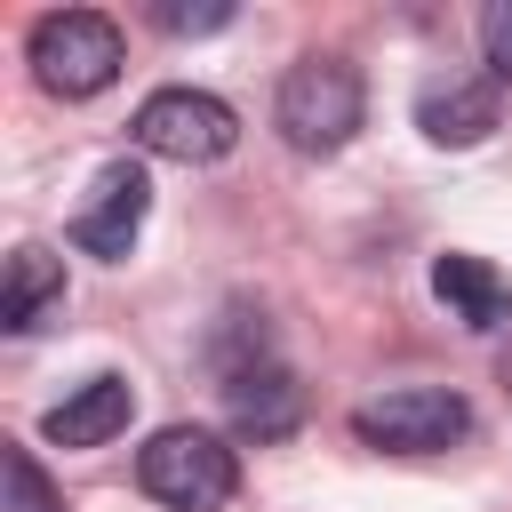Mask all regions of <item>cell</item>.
Wrapping results in <instances>:
<instances>
[{"label": "cell", "mask_w": 512, "mask_h": 512, "mask_svg": "<svg viewBox=\"0 0 512 512\" xmlns=\"http://www.w3.org/2000/svg\"><path fill=\"white\" fill-rule=\"evenodd\" d=\"M360 112H368V88H360V72H352L344 56H304V64H288V80H280V96H272V128H280L304 160L344 152V144L360 136Z\"/></svg>", "instance_id": "obj_1"}, {"label": "cell", "mask_w": 512, "mask_h": 512, "mask_svg": "<svg viewBox=\"0 0 512 512\" xmlns=\"http://www.w3.org/2000/svg\"><path fill=\"white\" fill-rule=\"evenodd\" d=\"M432 296L464 320V328H512V280L488 264V256H472V248H448L440 264H432Z\"/></svg>", "instance_id": "obj_9"}, {"label": "cell", "mask_w": 512, "mask_h": 512, "mask_svg": "<svg viewBox=\"0 0 512 512\" xmlns=\"http://www.w3.org/2000/svg\"><path fill=\"white\" fill-rule=\"evenodd\" d=\"M0 480H8V504H0V512H64V496L48 488V472H40L32 448H8V456H0Z\"/></svg>", "instance_id": "obj_12"}, {"label": "cell", "mask_w": 512, "mask_h": 512, "mask_svg": "<svg viewBox=\"0 0 512 512\" xmlns=\"http://www.w3.org/2000/svg\"><path fill=\"white\" fill-rule=\"evenodd\" d=\"M504 384H512V352H504Z\"/></svg>", "instance_id": "obj_15"}, {"label": "cell", "mask_w": 512, "mask_h": 512, "mask_svg": "<svg viewBox=\"0 0 512 512\" xmlns=\"http://www.w3.org/2000/svg\"><path fill=\"white\" fill-rule=\"evenodd\" d=\"M480 48H488V72L512 80V0H496V8L480 16Z\"/></svg>", "instance_id": "obj_14"}, {"label": "cell", "mask_w": 512, "mask_h": 512, "mask_svg": "<svg viewBox=\"0 0 512 512\" xmlns=\"http://www.w3.org/2000/svg\"><path fill=\"white\" fill-rule=\"evenodd\" d=\"M128 416H136V384L104 368V376H88L80 392H64V400L48 408V424H40V432H48L56 448H104V440H120V432H128Z\"/></svg>", "instance_id": "obj_8"}, {"label": "cell", "mask_w": 512, "mask_h": 512, "mask_svg": "<svg viewBox=\"0 0 512 512\" xmlns=\"http://www.w3.org/2000/svg\"><path fill=\"white\" fill-rule=\"evenodd\" d=\"M144 216H152V176H144L136 160H112V168L96 176V192H88V208L72 216V248H88V256H104V264H120V256L136 248V232H144Z\"/></svg>", "instance_id": "obj_6"}, {"label": "cell", "mask_w": 512, "mask_h": 512, "mask_svg": "<svg viewBox=\"0 0 512 512\" xmlns=\"http://www.w3.org/2000/svg\"><path fill=\"white\" fill-rule=\"evenodd\" d=\"M224 408H232V424H240L248 440H280V432H296L304 392H296V376H288L280 360H256V368L224 376Z\"/></svg>", "instance_id": "obj_10"}, {"label": "cell", "mask_w": 512, "mask_h": 512, "mask_svg": "<svg viewBox=\"0 0 512 512\" xmlns=\"http://www.w3.org/2000/svg\"><path fill=\"white\" fill-rule=\"evenodd\" d=\"M152 24H160L168 40H200V32H224V24H232V8H224V0H200V8L160 0V8H152Z\"/></svg>", "instance_id": "obj_13"}, {"label": "cell", "mask_w": 512, "mask_h": 512, "mask_svg": "<svg viewBox=\"0 0 512 512\" xmlns=\"http://www.w3.org/2000/svg\"><path fill=\"white\" fill-rule=\"evenodd\" d=\"M416 128H424L432 144H448V152L480 144V136L496 128V80H480V72H440V80H424V88H416Z\"/></svg>", "instance_id": "obj_7"}, {"label": "cell", "mask_w": 512, "mask_h": 512, "mask_svg": "<svg viewBox=\"0 0 512 512\" xmlns=\"http://www.w3.org/2000/svg\"><path fill=\"white\" fill-rule=\"evenodd\" d=\"M64 312V264L48 248H16L8 256V280H0V328L8 336H32Z\"/></svg>", "instance_id": "obj_11"}, {"label": "cell", "mask_w": 512, "mask_h": 512, "mask_svg": "<svg viewBox=\"0 0 512 512\" xmlns=\"http://www.w3.org/2000/svg\"><path fill=\"white\" fill-rule=\"evenodd\" d=\"M136 480H144V496H160L168 512H224L232 488H240V456H232L216 432H200V424H168V432L144 440Z\"/></svg>", "instance_id": "obj_2"}, {"label": "cell", "mask_w": 512, "mask_h": 512, "mask_svg": "<svg viewBox=\"0 0 512 512\" xmlns=\"http://www.w3.org/2000/svg\"><path fill=\"white\" fill-rule=\"evenodd\" d=\"M120 24L96 8H56L32 24V72L48 96H104L120 80Z\"/></svg>", "instance_id": "obj_4"}, {"label": "cell", "mask_w": 512, "mask_h": 512, "mask_svg": "<svg viewBox=\"0 0 512 512\" xmlns=\"http://www.w3.org/2000/svg\"><path fill=\"white\" fill-rule=\"evenodd\" d=\"M352 432H360V448H384V456H440L472 432V400L448 384H400V392L360 400Z\"/></svg>", "instance_id": "obj_3"}, {"label": "cell", "mask_w": 512, "mask_h": 512, "mask_svg": "<svg viewBox=\"0 0 512 512\" xmlns=\"http://www.w3.org/2000/svg\"><path fill=\"white\" fill-rule=\"evenodd\" d=\"M136 144L152 160H176V168H208L240 144V112L208 88H152L136 104Z\"/></svg>", "instance_id": "obj_5"}]
</instances>
